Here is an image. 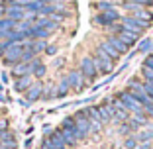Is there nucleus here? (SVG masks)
<instances>
[{"mask_svg": "<svg viewBox=\"0 0 153 149\" xmlns=\"http://www.w3.org/2000/svg\"><path fill=\"white\" fill-rule=\"evenodd\" d=\"M61 131H63V136H65V143H67V147H75L76 141L85 139V136H82L81 131L76 130L73 116H71V118H65V120H63V124H61Z\"/></svg>", "mask_w": 153, "mask_h": 149, "instance_id": "f257e3e1", "label": "nucleus"}, {"mask_svg": "<svg viewBox=\"0 0 153 149\" xmlns=\"http://www.w3.org/2000/svg\"><path fill=\"white\" fill-rule=\"evenodd\" d=\"M118 98L124 102V106L128 108V112H134V114H137V116L145 114V112H143V106L140 104V100L135 98V96L131 94L130 90H122L120 94H118Z\"/></svg>", "mask_w": 153, "mask_h": 149, "instance_id": "f03ea898", "label": "nucleus"}, {"mask_svg": "<svg viewBox=\"0 0 153 149\" xmlns=\"http://www.w3.org/2000/svg\"><path fill=\"white\" fill-rule=\"evenodd\" d=\"M24 51H26V41H24V43H14V45L10 47L4 55H2V57H4V63L6 65H18V63H22Z\"/></svg>", "mask_w": 153, "mask_h": 149, "instance_id": "7ed1b4c3", "label": "nucleus"}, {"mask_svg": "<svg viewBox=\"0 0 153 149\" xmlns=\"http://www.w3.org/2000/svg\"><path fill=\"white\" fill-rule=\"evenodd\" d=\"M122 20V16L116 12V10H106V12H100V14H96L94 16V24H100V26H114L116 22H120Z\"/></svg>", "mask_w": 153, "mask_h": 149, "instance_id": "20e7f679", "label": "nucleus"}, {"mask_svg": "<svg viewBox=\"0 0 153 149\" xmlns=\"http://www.w3.org/2000/svg\"><path fill=\"white\" fill-rule=\"evenodd\" d=\"M128 90H130L131 94L135 96V98L140 100V104H141V106H145V104H149V102H151V98L147 96V92H145L143 85H141L140 81H130V85H128Z\"/></svg>", "mask_w": 153, "mask_h": 149, "instance_id": "39448f33", "label": "nucleus"}, {"mask_svg": "<svg viewBox=\"0 0 153 149\" xmlns=\"http://www.w3.org/2000/svg\"><path fill=\"white\" fill-rule=\"evenodd\" d=\"M120 24L126 27V30H130V32H135V33H141L145 27L149 26L147 22H141V20L134 18V16H124V18L120 20Z\"/></svg>", "mask_w": 153, "mask_h": 149, "instance_id": "423d86ee", "label": "nucleus"}, {"mask_svg": "<svg viewBox=\"0 0 153 149\" xmlns=\"http://www.w3.org/2000/svg\"><path fill=\"white\" fill-rule=\"evenodd\" d=\"M79 71L82 73V77L85 79H90V81H94L98 71H96V65H94V59L92 57H82L81 59V69Z\"/></svg>", "mask_w": 153, "mask_h": 149, "instance_id": "0eeeda50", "label": "nucleus"}, {"mask_svg": "<svg viewBox=\"0 0 153 149\" xmlns=\"http://www.w3.org/2000/svg\"><path fill=\"white\" fill-rule=\"evenodd\" d=\"M92 59H94V65H96V71H98V73L108 75V73L112 71V59H108L100 49H96V55Z\"/></svg>", "mask_w": 153, "mask_h": 149, "instance_id": "6e6552de", "label": "nucleus"}, {"mask_svg": "<svg viewBox=\"0 0 153 149\" xmlns=\"http://www.w3.org/2000/svg\"><path fill=\"white\" fill-rule=\"evenodd\" d=\"M73 120H75V126H76V130L81 131L82 136H88L90 133V122H88V118H86V114H85V110H79V112L73 116Z\"/></svg>", "mask_w": 153, "mask_h": 149, "instance_id": "1a4fd4ad", "label": "nucleus"}, {"mask_svg": "<svg viewBox=\"0 0 153 149\" xmlns=\"http://www.w3.org/2000/svg\"><path fill=\"white\" fill-rule=\"evenodd\" d=\"M112 108H114V120H116V122L124 124V122L130 120V112H128V108L124 106V102H122L120 98H116L112 102Z\"/></svg>", "mask_w": 153, "mask_h": 149, "instance_id": "9d476101", "label": "nucleus"}, {"mask_svg": "<svg viewBox=\"0 0 153 149\" xmlns=\"http://www.w3.org/2000/svg\"><path fill=\"white\" fill-rule=\"evenodd\" d=\"M65 81H67L71 90H81L82 86H85V77H82L81 71H71L67 77H65Z\"/></svg>", "mask_w": 153, "mask_h": 149, "instance_id": "9b49d317", "label": "nucleus"}, {"mask_svg": "<svg viewBox=\"0 0 153 149\" xmlns=\"http://www.w3.org/2000/svg\"><path fill=\"white\" fill-rule=\"evenodd\" d=\"M6 16H8L10 20H14V22H22L24 18H26V8H22V6H8L6 8Z\"/></svg>", "mask_w": 153, "mask_h": 149, "instance_id": "f8f14e48", "label": "nucleus"}, {"mask_svg": "<svg viewBox=\"0 0 153 149\" xmlns=\"http://www.w3.org/2000/svg\"><path fill=\"white\" fill-rule=\"evenodd\" d=\"M98 108V114H100V120H102V124H108L114 120V108L112 104H102V106H96Z\"/></svg>", "mask_w": 153, "mask_h": 149, "instance_id": "ddd939ff", "label": "nucleus"}, {"mask_svg": "<svg viewBox=\"0 0 153 149\" xmlns=\"http://www.w3.org/2000/svg\"><path fill=\"white\" fill-rule=\"evenodd\" d=\"M32 75H26V77H18L14 81V90L16 92H26L30 86H32Z\"/></svg>", "mask_w": 153, "mask_h": 149, "instance_id": "4468645a", "label": "nucleus"}, {"mask_svg": "<svg viewBox=\"0 0 153 149\" xmlns=\"http://www.w3.org/2000/svg\"><path fill=\"white\" fill-rule=\"evenodd\" d=\"M96 49H100V51H102V53L106 55L108 59H112V61H116V59L120 57V53H118V51L114 49L112 45H110L108 41H102V43H98V45H96Z\"/></svg>", "mask_w": 153, "mask_h": 149, "instance_id": "2eb2a0df", "label": "nucleus"}, {"mask_svg": "<svg viewBox=\"0 0 153 149\" xmlns=\"http://www.w3.org/2000/svg\"><path fill=\"white\" fill-rule=\"evenodd\" d=\"M106 41H108V43H110V45H112V47H114V49H116V51H118L120 55H122V53H126V51L130 49V47H128L126 43H124V41H122L120 37L116 36V33H112V36H108V39H106Z\"/></svg>", "mask_w": 153, "mask_h": 149, "instance_id": "dca6fc26", "label": "nucleus"}, {"mask_svg": "<svg viewBox=\"0 0 153 149\" xmlns=\"http://www.w3.org/2000/svg\"><path fill=\"white\" fill-rule=\"evenodd\" d=\"M26 75H32V67L30 63H18L12 67V77L18 79V77H26Z\"/></svg>", "mask_w": 153, "mask_h": 149, "instance_id": "f3484780", "label": "nucleus"}, {"mask_svg": "<svg viewBox=\"0 0 153 149\" xmlns=\"http://www.w3.org/2000/svg\"><path fill=\"white\" fill-rule=\"evenodd\" d=\"M41 90H43V86H41V82H33L30 88L26 90V96H27V100L30 102H33V100H37V98H41Z\"/></svg>", "mask_w": 153, "mask_h": 149, "instance_id": "a211bd4d", "label": "nucleus"}, {"mask_svg": "<svg viewBox=\"0 0 153 149\" xmlns=\"http://www.w3.org/2000/svg\"><path fill=\"white\" fill-rule=\"evenodd\" d=\"M0 147L16 149V137H14V133H8V131H4V133L0 136Z\"/></svg>", "mask_w": 153, "mask_h": 149, "instance_id": "6ab92c4d", "label": "nucleus"}, {"mask_svg": "<svg viewBox=\"0 0 153 149\" xmlns=\"http://www.w3.org/2000/svg\"><path fill=\"white\" fill-rule=\"evenodd\" d=\"M8 39L12 43H24V39H27V37H26V32L16 27V30H8Z\"/></svg>", "mask_w": 153, "mask_h": 149, "instance_id": "aec40b11", "label": "nucleus"}, {"mask_svg": "<svg viewBox=\"0 0 153 149\" xmlns=\"http://www.w3.org/2000/svg\"><path fill=\"white\" fill-rule=\"evenodd\" d=\"M36 26H39V27H45V30H53V27H57V22H53V20L51 18H43V16H41V18H37L36 20Z\"/></svg>", "mask_w": 153, "mask_h": 149, "instance_id": "412c9836", "label": "nucleus"}, {"mask_svg": "<svg viewBox=\"0 0 153 149\" xmlns=\"http://www.w3.org/2000/svg\"><path fill=\"white\" fill-rule=\"evenodd\" d=\"M16 27H18V22H14V20H10V18H2L0 20V30H2V32L16 30Z\"/></svg>", "mask_w": 153, "mask_h": 149, "instance_id": "4be33fe9", "label": "nucleus"}, {"mask_svg": "<svg viewBox=\"0 0 153 149\" xmlns=\"http://www.w3.org/2000/svg\"><path fill=\"white\" fill-rule=\"evenodd\" d=\"M67 90H69V85H67V81H61V85H57L55 86V96H65L67 94Z\"/></svg>", "mask_w": 153, "mask_h": 149, "instance_id": "5701e85b", "label": "nucleus"}, {"mask_svg": "<svg viewBox=\"0 0 153 149\" xmlns=\"http://www.w3.org/2000/svg\"><path fill=\"white\" fill-rule=\"evenodd\" d=\"M94 8H96V10H100V12H106V10H112V8H114V4H112V2H96Z\"/></svg>", "mask_w": 153, "mask_h": 149, "instance_id": "b1692460", "label": "nucleus"}, {"mask_svg": "<svg viewBox=\"0 0 153 149\" xmlns=\"http://www.w3.org/2000/svg\"><path fill=\"white\" fill-rule=\"evenodd\" d=\"M153 137V131L149 130V131H141L140 133V137H137V141H141V143H149V139Z\"/></svg>", "mask_w": 153, "mask_h": 149, "instance_id": "393cba45", "label": "nucleus"}, {"mask_svg": "<svg viewBox=\"0 0 153 149\" xmlns=\"http://www.w3.org/2000/svg\"><path fill=\"white\" fill-rule=\"evenodd\" d=\"M12 45H14V43H12L10 39H4V41H0V55H4V53H6V51H8V49H10Z\"/></svg>", "mask_w": 153, "mask_h": 149, "instance_id": "a878e982", "label": "nucleus"}, {"mask_svg": "<svg viewBox=\"0 0 153 149\" xmlns=\"http://www.w3.org/2000/svg\"><path fill=\"white\" fill-rule=\"evenodd\" d=\"M141 75H143V79H145L147 82H153V71H151V69L143 67V69H141Z\"/></svg>", "mask_w": 153, "mask_h": 149, "instance_id": "bb28decb", "label": "nucleus"}, {"mask_svg": "<svg viewBox=\"0 0 153 149\" xmlns=\"http://www.w3.org/2000/svg\"><path fill=\"white\" fill-rule=\"evenodd\" d=\"M137 147V137H128L126 139V149H135Z\"/></svg>", "mask_w": 153, "mask_h": 149, "instance_id": "cd10ccee", "label": "nucleus"}, {"mask_svg": "<svg viewBox=\"0 0 153 149\" xmlns=\"http://www.w3.org/2000/svg\"><path fill=\"white\" fill-rule=\"evenodd\" d=\"M143 88H145V92H147V96L153 100V82H147V81H145L143 82Z\"/></svg>", "mask_w": 153, "mask_h": 149, "instance_id": "c85d7f7f", "label": "nucleus"}, {"mask_svg": "<svg viewBox=\"0 0 153 149\" xmlns=\"http://www.w3.org/2000/svg\"><path fill=\"white\" fill-rule=\"evenodd\" d=\"M143 67H147V69H151V71H153V55H147V57H145Z\"/></svg>", "mask_w": 153, "mask_h": 149, "instance_id": "c756f323", "label": "nucleus"}, {"mask_svg": "<svg viewBox=\"0 0 153 149\" xmlns=\"http://www.w3.org/2000/svg\"><path fill=\"white\" fill-rule=\"evenodd\" d=\"M140 49L141 51H149V49H151V41H149V39L141 41V43H140Z\"/></svg>", "mask_w": 153, "mask_h": 149, "instance_id": "7c9ffc66", "label": "nucleus"}, {"mask_svg": "<svg viewBox=\"0 0 153 149\" xmlns=\"http://www.w3.org/2000/svg\"><path fill=\"white\" fill-rule=\"evenodd\" d=\"M41 4H45V6H53V4H61L63 0H39Z\"/></svg>", "mask_w": 153, "mask_h": 149, "instance_id": "2f4dec72", "label": "nucleus"}, {"mask_svg": "<svg viewBox=\"0 0 153 149\" xmlns=\"http://www.w3.org/2000/svg\"><path fill=\"white\" fill-rule=\"evenodd\" d=\"M45 49H47V53H49V55L57 53V47H55V45H49V47H45Z\"/></svg>", "mask_w": 153, "mask_h": 149, "instance_id": "473e14b6", "label": "nucleus"}, {"mask_svg": "<svg viewBox=\"0 0 153 149\" xmlns=\"http://www.w3.org/2000/svg\"><path fill=\"white\" fill-rule=\"evenodd\" d=\"M4 16H6V6H2V4H0V20L4 18Z\"/></svg>", "mask_w": 153, "mask_h": 149, "instance_id": "72a5a7b5", "label": "nucleus"}, {"mask_svg": "<svg viewBox=\"0 0 153 149\" xmlns=\"http://www.w3.org/2000/svg\"><path fill=\"white\" fill-rule=\"evenodd\" d=\"M135 149H151V145H149V143H141V145H137Z\"/></svg>", "mask_w": 153, "mask_h": 149, "instance_id": "f704fd0d", "label": "nucleus"}, {"mask_svg": "<svg viewBox=\"0 0 153 149\" xmlns=\"http://www.w3.org/2000/svg\"><path fill=\"white\" fill-rule=\"evenodd\" d=\"M0 149H10V147H0Z\"/></svg>", "mask_w": 153, "mask_h": 149, "instance_id": "c9c22d12", "label": "nucleus"}, {"mask_svg": "<svg viewBox=\"0 0 153 149\" xmlns=\"http://www.w3.org/2000/svg\"><path fill=\"white\" fill-rule=\"evenodd\" d=\"M151 149H153V147H151Z\"/></svg>", "mask_w": 153, "mask_h": 149, "instance_id": "e433bc0d", "label": "nucleus"}]
</instances>
